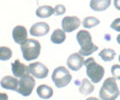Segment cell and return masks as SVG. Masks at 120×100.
I'll return each instance as SVG.
<instances>
[{
    "label": "cell",
    "instance_id": "cell-10",
    "mask_svg": "<svg viewBox=\"0 0 120 100\" xmlns=\"http://www.w3.org/2000/svg\"><path fill=\"white\" fill-rule=\"evenodd\" d=\"M50 30L49 25L45 22H38V23L33 24L31 28H30V34L32 36H37V37H41L46 35Z\"/></svg>",
    "mask_w": 120,
    "mask_h": 100
},
{
    "label": "cell",
    "instance_id": "cell-26",
    "mask_svg": "<svg viewBox=\"0 0 120 100\" xmlns=\"http://www.w3.org/2000/svg\"><path fill=\"white\" fill-rule=\"evenodd\" d=\"M0 100H8V95L6 93H0Z\"/></svg>",
    "mask_w": 120,
    "mask_h": 100
},
{
    "label": "cell",
    "instance_id": "cell-1",
    "mask_svg": "<svg viewBox=\"0 0 120 100\" xmlns=\"http://www.w3.org/2000/svg\"><path fill=\"white\" fill-rule=\"evenodd\" d=\"M76 39H77L78 44L81 47L79 51V54L81 56H89L90 54H92L93 52L98 50V47L95 44H93L91 34L88 31L80 30L77 33Z\"/></svg>",
    "mask_w": 120,
    "mask_h": 100
},
{
    "label": "cell",
    "instance_id": "cell-27",
    "mask_svg": "<svg viewBox=\"0 0 120 100\" xmlns=\"http://www.w3.org/2000/svg\"><path fill=\"white\" fill-rule=\"evenodd\" d=\"M86 100H99V99H97V98H95V97H89V98H87Z\"/></svg>",
    "mask_w": 120,
    "mask_h": 100
},
{
    "label": "cell",
    "instance_id": "cell-6",
    "mask_svg": "<svg viewBox=\"0 0 120 100\" xmlns=\"http://www.w3.org/2000/svg\"><path fill=\"white\" fill-rule=\"evenodd\" d=\"M35 86V79L34 77L29 75H24L20 77V79L18 80V88H17V92L22 96H29L32 93L33 89Z\"/></svg>",
    "mask_w": 120,
    "mask_h": 100
},
{
    "label": "cell",
    "instance_id": "cell-2",
    "mask_svg": "<svg viewBox=\"0 0 120 100\" xmlns=\"http://www.w3.org/2000/svg\"><path fill=\"white\" fill-rule=\"evenodd\" d=\"M119 95V88L114 77H109L104 81L99 90L100 100H116Z\"/></svg>",
    "mask_w": 120,
    "mask_h": 100
},
{
    "label": "cell",
    "instance_id": "cell-20",
    "mask_svg": "<svg viewBox=\"0 0 120 100\" xmlns=\"http://www.w3.org/2000/svg\"><path fill=\"white\" fill-rule=\"evenodd\" d=\"M99 20L95 17H92V16H88L86 17L85 19L82 22V25H83L84 28H92V27H95L99 24Z\"/></svg>",
    "mask_w": 120,
    "mask_h": 100
},
{
    "label": "cell",
    "instance_id": "cell-3",
    "mask_svg": "<svg viewBox=\"0 0 120 100\" xmlns=\"http://www.w3.org/2000/svg\"><path fill=\"white\" fill-rule=\"evenodd\" d=\"M86 67V74L93 83H98L103 78L105 70L104 68L95 61L94 58H88L84 61Z\"/></svg>",
    "mask_w": 120,
    "mask_h": 100
},
{
    "label": "cell",
    "instance_id": "cell-17",
    "mask_svg": "<svg viewBox=\"0 0 120 100\" xmlns=\"http://www.w3.org/2000/svg\"><path fill=\"white\" fill-rule=\"evenodd\" d=\"M65 39H66V35H65V32L62 29H56V30H54L50 37L51 42L54 44H61L65 41Z\"/></svg>",
    "mask_w": 120,
    "mask_h": 100
},
{
    "label": "cell",
    "instance_id": "cell-16",
    "mask_svg": "<svg viewBox=\"0 0 120 100\" xmlns=\"http://www.w3.org/2000/svg\"><path fill=\"white\" fill-rule=\"evenodd\" d=\"M94 91V85L92 84V82L88 79H82L80 86H79V92L83 95H88L90 93Z\"/></svg>",
    "mask_w": 120,
    "mask_h": 100
},
{
    "label": "cell",
    "instance_id": "cell-8",
    "mask_svg": "<svg viewBox=\"0 0 120 100\" xmlns=\"http://www.w3.org/2000/svg\"><path fill=\"white\" fill-rule=\"evenodd\" d=\"M81 24L80 19L76 16H66L62 19V30L64 32H72L79 28Z\"/></svg>",
    "mask_w": 120,
    "mask_h": 100
},
{
    "label": "cell",
    "instance_id": "cell-18",
    "mask_svg": "<svg viewBox=\"0 0 120 100\" xmlns=\"http://www.w3.org/2000/svg\"><path fill=\"white\" fill-rule=\"evenodd\" d=\"M36 16L39 18H47L50 17L52 14H54V8H52L51 6L45 5V6H40L36 10Z\"/></svg>",
    "mask_w": 120,
    "mask_h": 100
},
{
    "label": "cell",
    "instance_id": "cell-21",
    "mask_svg": "<svg viewBox=\"0 0 120 100\" xmlns=\"http://www.w3.org/2000/svg\"><path fill=\"white\" fill-rule=\"evenodd\" d=\"M12 57V51L10 48L1 46L0 47V60L1 61H6Z\"/></svg>",
    "mask_w": 120,
    "mask_h": 100
},
{
    "label": "cell",
    "instance_id": "cell-23",
    "mask_svg": "<svg viewBox=\"0 0 120 100\" xmlns=\"http://www.w3.org/2000/svg\"><path fill=\"white\" fill-rule=\"evenodd\" d=\"M66 12V8H65V6L63 5V4H58V5H56L54 7V14L55 15H62V14H64Z\"/></svg>",
    "mask_w": 120,
    "mask_h": 100
},
{
    "label": "cell",
    "instance_id": "cell-25",
    "mask_svg": "<svg viewBox=\"0 0 120 100\" xmlns=\"http://www.w3.org/2000/svg\"><path fill=\"white\" fill-rule=\"evenodd\" d=\"M114 7L120 11V0H114Z\"/></svg>",
    "mask_w": 120,
    "mask_h": 100
},
{
    "label": "cell",
    "instance_id": "cell-19",
    "mask_svg": "<svg viewBox=\"0 0 120 100\" xmlns=\"http://www.w3.org/2000/svg\"><path fill=\"white\" fill-rule=\"evenodd\" d=\"M99 57L105 62L111 61L115 57V51L113 49H110V48H105L99 52Z\"/></svg>",
    "mask_w": 120,
    "mask_h": 100
},
{
    "label": "cell",
    "instance_id": "cell-7",
    "mask_svg": "<svg viewBox=\"0 0 120 100\" xmlns=\"http://www.w3.org/2000/svg\"><path fill=\"white\" fill-rule=\"evenodd\" d=\"M28 69H29V73L37 79H43L48 75V73H49L48 68L43 63H41V62L31 63L28 66Z\"/></svg>",
    "mask_w": 120,
    "mask_h": 100
},
{
    "label": "cell",
    "instance_id": "cell-14",
    "mask_svg": "<svg viewBox=\"0 0 120 100\" xmlns=\"http://www.w3.org/2000/svg\"><path fill=\"white\" fill-rule=\"evenodd\" d=\"M111 4V0H91L90 8L97 12L106 10Z\"/></svg>",
    "mask_w": 120,
    "mask_h": 100
},
{
    "label": "cell",
    "instance_id": "cell-13",
    "mask_svg": "<svg viewBox=\"0 0 120 100\" xmlns=\"http://www.w3.org/2000/svg\"><path fill=\"white\" fill-rule=\"evenodd\" d=\"M0 85L2 88L4 89H8V90H14L17 91L18 88V79L16 77H12V76H4L0 81Z\"/></svg>",
    "mask_w": 120,
    "mask_h": 100
},
{
    "label": "cell",
    "instance_id": "cell-4",
    "mask_svg": "<svg viewBox=\"0 0 120 100\" xmlns=\"http://www.w3.org/2000/svg\"><path fill=\"white\" fill-rule=\"evenodd\" d=\"M20 48L23 58L27 61H31L38 58L41 50V45L35 39H27L23 44L20 45Z\"/></svg>",
    "mask_w": 120,
    "mask_h": 100
},
{
    "label": "cell",
    "instance_id": "cell-15",
    "mask_svg": "<svg viewBox=\"0 0 120 100\" xmlns=\"http://www.w3.org/2000/svg\"><path fill=\"white\" fill-rule=\"evenodd\" d=\"M37 95L39 96L41 99H49L53 95V89L48 86V85H39L36 89Z\"/></svg>",
    "mask_w": 120,
    "mask_h": 100
},
{
    "label": "cell",
    "instance_id": "cell-9",
    "mask_svg": "<svg viewBox=\"0 0 120 100\" xmlns=\"http://www.w3.org/2000/svg\"><path fill=\"white\" fill-rule=\"evenodd\" d=\"M84 65V58L79 53H73L67 59V66L72 71H78Z\"/></svg>",
    "mask_w": 120,
    "mask_h": 100
},
{
    "label": "cell",
    "instance_id": "cell-5",
    "mask_svg": "<svg viewBox=\"0 0 120 100\" xmlns=\"http://www.w3.org/2000/svg\"><path fill=\"white\" fill-rule=\"evenodd\" d=\"M51 78L56 87L63 88L71 82L72 76H71V74L67 68L63 67V66H59V67L54 69Z\"/></svg>",
    "mask_w": 120,
    "mask_h": 100
},
{
    "label": "cell",
    "instance_id": "cell-30",
    "mask_svg": "<svg viewBox=\"0 0 120 100\" xmlns=\"http://www.w3.org/2000/svg\"><path fill=\"white\" fill-rule=\"evenodd\" d=\"M119 95H120V91H119Z\"/></svg>",
    "mask_w": 120,
    "mask_h": 100
},
{
    "label": "cell",
    "instance_id": "cell-24",
    "mask_svg": "<svg viewBox=\"0 0 120 100\" xmlns=\"http://www.w3.org/2000/svg\"><path fill=\"white\" fill-rule=\"evenodd\" d=\"M111 28L114 29V30L120 32V18H117L115 19L113 22L111 23Z\"/></svg>",
    "mask_w": 120,
    "mask_h": 100
},
{
    "label": "cell",
    "instance_id": "cell-12",
    "mask_svg": "<svg viewBox=\"0 0 120 100\" xmlns=\"http://www.w3.org/2000/svg\"><path fill=\"white\" fill-rule=\"evenodd\" d=\"M11 70L15 77H22L24 75L29 74V69L28 66H26L25 64L21 63L19 60H15L12 64H11Z\"/></svg>",
    "mask_w": 120,
    "mask_h": 100
},
{
    "label": "cell",
    "instance_id": "cell-29",
    "mask_svg": "<svg viewBox=\"0 0 120 100\" xmlns=\"http://www.w3.org/2000/svg\"><path fill=\"white\" fill-rule=\"evenodd\" d=\"M119 62H120V55H119Z\"/></svg>",
    "mask_w": 120,
    "mask_h": 100
},
{
    "label": "cell",
    "instance_id": "cell-11",
    "mask_svg": "<svg viewBox=\"0 0 120 100\" xmlns=\"http://www.w3.org/2000/svg\"><path fill=\"white\" fill-rule=\"evenodd\" d=\"M12 37L15 42L21 45V44H23L27 40V30H26V28L24 26L18 25V26L13 28Z\"/></svg>",
    "mask_w": 120,
    "mask_h": 100
},
{
    "label": "cell",
    "instance_id": "cell-22",
    "mask_svg": "<svg viewBox=\"0 0 120 100\" xmlns=\"http://www.w3.org/2000/svg\"><path fill=\"white\" fill-rule=\"evenodd\" d=\"M111 73H112V76H113L115 79L120 80V65H118V64L112 65Z\"/></svg>",
    "mask_w": 120,
    "mask_h": 100
},
{
    "label": "cell",
    "instance_id": "cell-28",
    "mask_svg": "<svg viewBox=\"0 0 120 100\" xmlns=\"http://www.w3.org/2000/svg\"><path fill=\"white\" fill-rule=\"evenodd\" d=\"M116 40H117V42H118V44H120V34L117 36V38H116Z\"/></svg>",
    "mask_w": 120,
    "mask_h": 100
}]
</instances>
